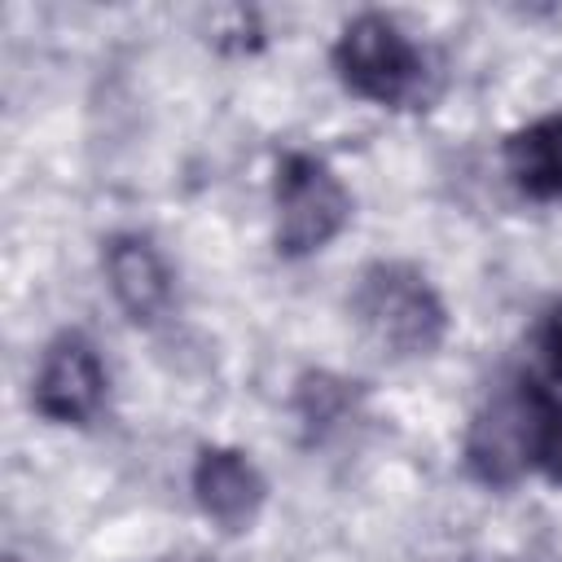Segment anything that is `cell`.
Segmentation results:
<instances>
[{
  "instance_id": "3",
  "label": "cell",
  "mask_w": 562,
  "mask_h": 562,
  "mask_svg": "<svg viewBox=\"0 0 562 562\" xmlns=\"http://www.w3.org/2000/svg\"><path fill=\"white\" fill-rule=\"evenodd\" d=\"M351 220V193L312 154H285L277 162V250L290 259L325 250Z\"/></svg>"
},
{
  "instance_id": "7",
  "label": "cell",
  "mask_w": 562,
  "mask_h": 562,
  "mask_svg": "<svg viewBox=\"0 0 562 562\" xmlns=\"http://www.w3.org/2000/svg\"><path fill=\"white\" fill-rule=\"evenodd\" d=\"M527 395H501L474 417L465 457L483 483H509L522 470V461H527Z\"/></svg>"
},
{
  "instance_id": "13",
  "label": "cell",
  "mask_w": 562,
  "mask_h": 562,
  "mask_svg": "<svg viewBox=\"0 0 562 562\" xmlns=\"http://www.w3.org/2000/svg\"><path fill=\"white\" fill-rule=\"evenodd\" d=\"M4 562H18V558H4Z\"/></svg>"
},
{
  "instance_id": "12",
  "label": "cell",
  "mask_w": 562,
  "mask_h": 562,
  "mask_svg": "<svg viewBox=\"0 0 562 562\" xmlns=\"http://www.w3.org/2000/svg\"><path fill=\"white\" fill-rule=\"evenodd\" d=\"M162 562H211V558H202V553H171V558H162Z\"/></svg>"
},
{
  "instance_id": "6",
  "label": "cell",
  "mask_w": 562,
  "mask_h": 562,
  "mask_svg": "<svg viewBox=\"0 0 562 562\" xmlns=\"http://www.w3.org/2000/svg\"><path fill=\"white\" fill-rule=\"evenodd\" d=\"M263 496H268V483L246 452H237V448H202L198 452L193 501L202 505V514L211 522H220L224 531H241L255 522Z\"/></svg>"
},
{
  "instance_id": "10",
  "label": "cell",
  "mask_w": 562,
  "mask_h": 562,
  "mask_svg": "<svg viewBox=\"0 0 562 562\" xmlns=\"http://www.w3.org/2000/svg\"><path fill=\"white\" fill-rule=\"evenodd\" d=\"M347 408H351V391H347V382L325 378V373L303 378V386H299V413H303L307 426L329 430V426H338V422L347 417Z\"/></svg>"
},
{
  "instance_id": "2",
  "label": "cell",
  "mask_w": 562,
  "mask_h": 562,
  "mask_svg": "<svg viewBox=\"0 0 562 562\" xmlns=\"http://www.w3.org/2000/svg\"><path fill=\"white\" fill-rule=\"evenodd\" d=\"M338 79L373 105H413L426 83V57L386 13H360L334 44Z\"/></svg>"
},
{
  "instance_id": "8",
  "label": "cell",
  "mask_w": 562,
  "mask_h": 562,
  "mask_svg": "<svg viewBox=\"0 0 562 562\" xmlns=\"http://www.w3.org/2000/svg\"><path fill=\"white\" fill-rule=\"evenodd\" d=\"M505 167L531 198H562V114H544L505 140Z\"/></svg>"
},
{
  "instance_id": "5",
  "label": "cell",
  "mask_w": 562,
  "mask_h": 562,
  "mask_svg": "<svg viewBox=\"0 0 562 562\" xmlns=\"http://www.w3.org/2000/svg\"><path fill=\"white\" fill-rule=\"evenodd\" d=\"M105 281L114 303L136 325H158L171 312V272L158 255V246L140 233H114L101 250Z\"/></svg>"
},
{
  "instance_id": "4",
  "label": "cell",
  "mask_w": 562,
  "mask_h": 562,
  "mask_svg": "<svg viewBox=\"0 0 562 562\" xmlns=\"http://www.w3.org/2000/svg\"><path fill=\"white\" fill-rule=\"evenodd\" d=\"M31 404L57 426H83L97 417V408L105 404V364L88 334L66 329L44 347L31 382Z\"/></svg>"
},
{
  "instance_id": "9",
  "label": "cell",
  "mask_w": 562,
  "mask_h": 562,
  "mask_svg": "<svg viewBox=\"0 0 562 562\" xmlns=\"http://www.w3.org/2000/svg\"><path fill=\"white\" fill-rule=\"evenodd\" d=\"M527 461L562 483V404L540 391L527 395Z\"/></svg>"
},
{
  "instance_id": "11",
  "label": "cell",
  "mask_w": 562,
  "mask_h": 562,
  "mask_svg": "<svg viewBox=\"0 0 562 562\" xmlns=\"http://www.w3.org/2000/svg\"><path fill=\"white\" fill-rule=\"evenodd\" d=\"M540 347L549 351V360L562 369V303L544 316V325H540Z\"/></svg>"
},
{
  "instance_id": "1",
  "label": "cell",
  "mask_w": 562,
  "mask_h": 562,
  "mask_svg": "<svg viewBox=\"0 0 562 562\" xmlns=\"http://www.w3.org/2000/svg\"><path fill=\"white\" fill-rule=\"evenodd\" d=\"M351 316L386 356H430L448 334V307L435 285L413 263L395 259H378L356 277Z\"/></svg>"
}]
</instances>
